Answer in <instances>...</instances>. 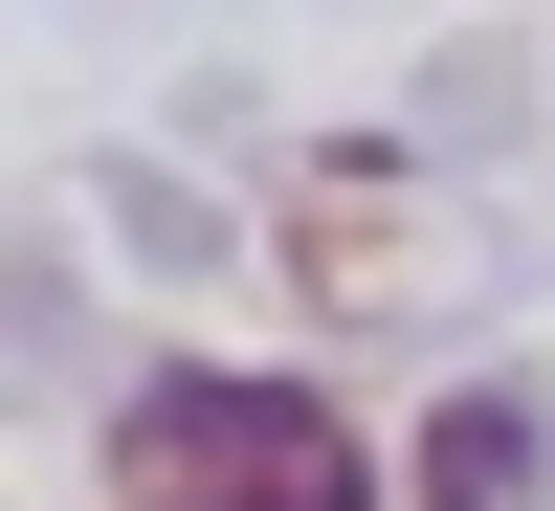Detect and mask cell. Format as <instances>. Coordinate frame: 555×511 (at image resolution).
<instances>
[{
	"label": "cell",
	"instance_id": "cell-1",
	"mask_svg": "<svg viewBox=\"0 0 555 511\" xmlns=\"http://www.w3.org/2000/svg\"><path fill=\"white\" fill-rule=\"evenodd\" d=\"M112 511H378V445L311 379H133L112 400Z\"/></svg>",
	"mask_w": 555,
	"mask_h": 511
},
{
	"label": "cell",
	"instance_id": "cell-2",
	"mask_svg": "<svg viewBox=\"0 0 555 511\" xmlns=\"http://www.w3.org/2000/svg\"><path fill=\"white\" fill-rule=\"evenodd\" d=\"M512 489H533V400L489 379V400H444V423H423V511H512Z\"/></svg>",
	"mask_w": 555,
	"mask_h": 511
}]
</instances>
